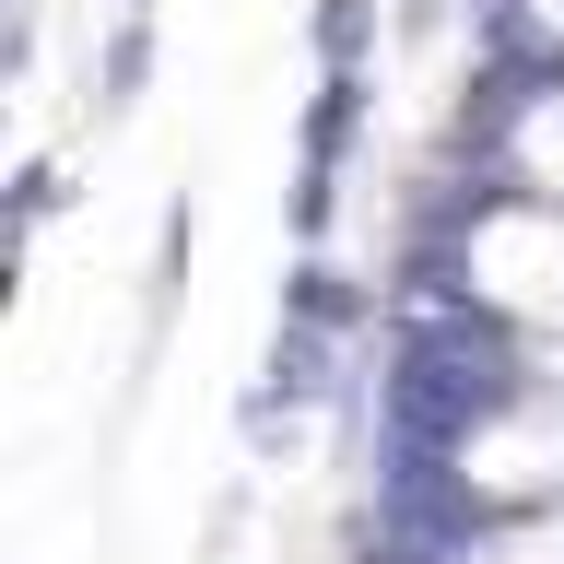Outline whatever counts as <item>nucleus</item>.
<instances>
[{"label": "nucleus", "instance_id": "9", "mask_svg": "<svg viewBox=\"0 0 564 564\" xmlns=\"http://www.w3.org/2000/svg\"><path fill=\"white\" fill-rule=\"evenodd\" d=\"M470 24H482V35H518V24H529V0H470Z\"/></svg>", "mask_w": 564, "mask_h": 564}, {"label": "nucleus", "instance_id": "6", "mask_svg": "<svg viewBox=\"0 0 564 564\" xmlns=\"http://www.w3.org/2000/svg\"><path fill=\"white\" fill-rule=\"evenodd\" d=\"M377 35H388V0H317V12H306L317 70H365V59H377Z\"/></svg>", "mask_w": 564, "mask_h": 564}, {"label": "nucleus", "instance_id": "2", "mask_svg": "<svg viewBox=\"0 0 564 564\" xmlns=\"http://www.w3.org/2000/svg\"><path fill=\"white\" fill-rule=\"evenodd\" d=\"M341 341H352V329H317V317H294V306H282V329H271V352H259V388H247V447H259V458H282V435H294V423H306V412H341Z\"/></svg>", "mask_w": 564, "mask_h": 564}, {"label": "nucleus", "instance_id": "4", "mask_svg": "<svg viewBox=\"0 0 564 564\" xmlns=\"http://www.w3.org/2000/svg\"><path fill=\"white\" fill-rule=\"evenodd\" d=\"M141 83H153V12L130 0V12H118V35L95 47V83H83V106H95V118H130Z\"/></svg>", "mask_w": 564, "mask_h": 564}, {"label": "nucleus", "instance_id": "3", "mask_svg": "<svg viewBox=\"0 0 564 564\" xmlns=\"http://www.w3.org/2000/svg\"><path fill=\"white\" fill-rule=\"evenodd\" d=\"M365 106H377V83H365V70H317L306 118H294V188H282L294 247L329 236V212H341V165H352V141H365Z\"/></svg>", "mask_w": 564, "mask_h": 564}, {"label": "nucleus", "instance_id": "7", "mask_svg": "<svg viewBox=\"0 0 564 564\" xmlns=\"http://www.w3.org/2000/svg\"><path fill=\"white\" fill-rule=\"evenodd\" d=\"M176 282H188V200H165V236H153V341L176 317Z\"/></svg>", "mask_w": 564, "mask_h": 564}, {"label": "nucleus", "instance_id": "1", "mask_svg": "<svg viewBox=\"0 0 564 564\" xmlns=\"http://www.w3.org/2000/svg\"><path fill=\"white\" fill-rule=\"evenodd\" d=\"M506 400H518V341H506V317H482V294H423V306H388L377 435H412V447H470Z\"/></svg>", "mask_w": 564, "mask_h": 564}, {"label": "nucleus", "instance_id": "10", "mask_svg": "<svg viewBox=\"0 0 564 564\" xmlns=\"http://www.w3.org/2000/svg\"><path fill=\"white\" fill-rule=\"evenodd\" d=\"M447 24V0H400V35H435Z\"/></svg>", "mask_w": 564, "mask_h": 564}, {"label": "nucleus", "instance_id": "5", "mask_svg": "<svg viewBox=\"0 0 564 564\" xmlns=\"http://www.w3.org/2000/svg\"><path fill=\"white\" fill-rule=\"evenodd\" d=\"M282 306L294 317H317V329H365V317H388V294H365V282L341 271V259H294V282H282Z\"/></svg>", "mask_w": 564, "mask_h": 564}, {"label": "nucleus", "instance_id": "8", "mask_svg": "<svg viewBox=\"0 0 564 564\" xmlns=\"http://www.w3.org/2000/svg\"><path fill=\"white\" fill-rule=\"evenodd\" d=\"M59 200H70V176H59V165H24V176H12V236H24V224H47Z\"/></svg>", "mask_w": 564, "mask_h": 564}]
</instances>
